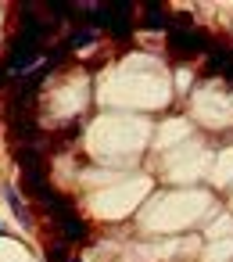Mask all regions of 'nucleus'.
I'll list each match as a JSON object with an SVG mask.
<instances>
[{
  "label": "nucleus",
  "mask_w": 233,
  "mask_h": 262,
  "mask_svg": "<svg viewBox=\"0 0 233 262\" xmlns=\"http://www.w3.org/2000/svg\"><path fill=\"white\" fill-rule=\"evenodd\" d=\"M40 61V36L36 33H18L11 40V51L4 58V69L15 76H29V69Z\"/></svg>",
  "instance_id": "1"
},
{
  "label": "nucleus",
  "mask_w": 233,
  "mask_h": 262,
  "mask_svg": "<svg viewBox=\"0 0 233 262\" xmlns=\"http://www.w3.org/2000/svg\"><path fill=\"white\" fill-rule=\"evenodd\" d=\"M212 47V40L204 36V33H183V29H169V51H172V58H197L201 51H208Z\"/></svg>",
  "instance_id": "2"
},
{
  "label": "nucleus",
  "mask_w": 233,
  "mask_h": 262,
  "mask_svg": "<svg viewBox=\"0 0 233 262\" xmlns=\"http://www.w3.org/2000/svg\"><path fill=\"white\" fill-rule=\"evenodd\" d=\"M54 215H58V223H61V233H65V241L68 244H83V241H90V226L65 205V201H54Z\"/></svg>",
  "instance_id": "3"
},
{
  "label": "nucleus",
  "mask_w": 233,
  "mask_h": 262,
  "mask_svg": "<svg viewBox=\"0 0 233 262\" xmlns=\"http://www.w3.org/2000/svg\"><path fill=\"white\" fill-rule=\"evenodd\" d=\"M204 54H208V61H212V65H208L212 72H219V76L233 79V54H229V51H222L219 43H212V47H208Z\"/></svg>",
  "instance_id": "4"
},
{
  "label": "nucleus",
  "mask_w": 233,
  "mask_h": 262,
  "mask_svg": "<svg viewBox=\"0 0 233 262\" xmlns=\"http://www.w3.org/2000/svg\"><path fill=\"white\" fill-rule=\"evenodd\" d=\"M18 165H22V172H40V176H47V162H43V155H40L36 147H18Z\"/></svg>",
  "instance_id": "5"
},
{
  "label": "nucleus",
  "mask_w": 233,
  "mask_h": 262,
  "mask_svg": "<svg viewBox=\"0 0 233 262\" xmlns=\"http://www.w3.org/2000/svg\"><path fill=\"white\" fill-rule=\"evenodd\" d=\"M144 26H147V29H172V18L165 15V4H147Z\"/></svg>",
  "instance_id": "6"
},
{
  "label": "nucleus",
  "mask_w": 233,
  "mask_h": 262,
  "mask_svg": "<svg viewBox=\"0 0 233 262\" xmlns=\"http://www.w3.org/2000/svg\"><path fill=\"white\" fill-rule=\"evenodd\" d=\"M94 40H97V33H94V29H79V33H72L68 47H86V43H94Z\"/></svg>",
  "instance_id": "7"
},
{
  "label": "nucleus",
  "mask_w": 233,
  "mask_h": 262,
  "mask_svg": "<svg viewBox=\"0 0 233 262\" xmlns=\"http://www.w3.org/2000/svg\"><path fill=\"white\" fill-rule=\"evenodd\" d=\"M8 198H11V208H15V215H18V223H29V212H26V205H22V198L8 187Z\"/></svg>",
  "instance_id": "8"
},
{
  "label": "nucleus",
  "mask_w": 233,
  "mask_h": 262,
  "mask_svg": "<svg viewBox=\"0 0 233 262\" xmlns=\"http://www.w3.org/2000/svg\"><path fill=\"white\" fill-rule=\"evenodd\" d=\"M51 262H68V258H65V248H54V251H51Z\"/></svg>",
  "instance_id": "9"
},
{
  "label": "nucleus",
  "mask_w": 233,
  "mask_h": 262,
  "mask_svg": "<svg viewBox=\"0 0 233 262\" xmlns=\"http://www.w3.org/2000/svg\"><path fill=\"white\" fill-rule=\"evenodd\" d=\"M0 86H8V69L0 65Z\"/></svg>",
  "instance_id": "10"
},
{
  "label": "nucleus",
  "mask_w": 233,
  "mask_h": 262,
  "mask_svg": "<svg viewBox=\"0 0 233 262\" xmlns=\"http://www.w3.org/2000/svg\"><path fill=\"white\" fill-rule=\"evenodd\" d=\"M0 237H11V233H8V230H4V226H0Z\"/></svg>",
  "instance_id": "11"
},
{
  "label": "nucleus",
  "mask_w": 233,
  "mask_h": 262,
  "mask_svg": "<svg viewBox=\"0 0 233 262\" xmlns=\"http://www.w3.org/2000/svg\"><path fill=\"white\" fill-rule=\"evenodd\" d=\"M68 262H79V258H68Z\"/></svg>",
  "instance_id": "12"
}]
</instances>
